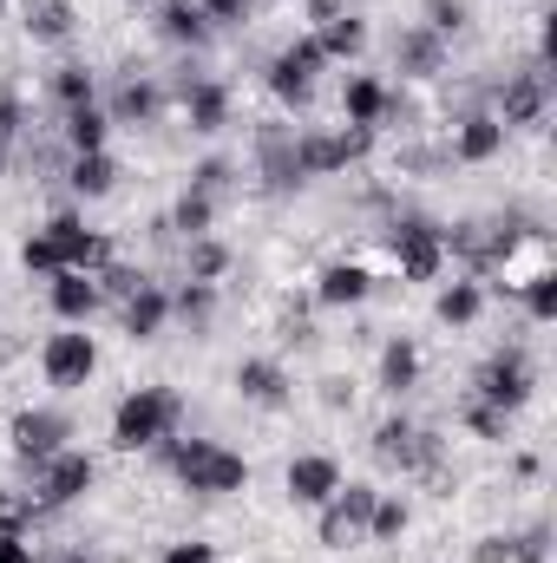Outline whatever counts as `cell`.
<instances>
[{
  "mask_svg": "<svg viewBox=\"0 0 557 563\" xmlns=\"http://www.w3.org/2000/svg\"><path fill=\"white\" fill-rule=\"evenodd\" d=\"M151 452H164V465L177 472V485L197 492V498H237V492H250V459L230 452L223 439H164Z\"/></svg>",
  "mask_w": 557,
  "mask_h": 563,
  "instance_id": "6da1fadb",
  "label": "cell"
},
{
  "mask_svg": "<svg viewBox=\"0 0 557 563\" xmlns=\"http://www.w3.org/2000/svg\"><path fill=\"white\" fill-rule=\"evenodd\" d=\"M184 426V394L151 380V387H132L119 407H112V452H151L164 439H177Z\"/></svg>",
  "mask_w": 557,
  "mask_h": 563,
  "instance_id": "7a4b0ae2",
  "label": "cell"
},
{
  "mask_svg": "<svg viewBox=\"0 0 557 563\" xmlns=\"http://www.w3.org/2000/svg\"><path fill=\"white\" fill-rule=\"evenodd\" d=\"M387 263L401 282H439L446 276V223L433 217H394L387 223Z\"/></svg>",
  "mask_w": 557,
  "mask_h": 563,
  "instance_id": "3957f363",
  "label": "cell"
},
{
  "mask_svg": "<svg viewBox=\"0 0 557 563\" xmlns=\"http://www.w3.org/2000/svg\"><path fill=\"white\" fill-rule=\"evenodd\" d=\"M374 139L381 132H368V125H302L295 164H302V177H341L348 164H361L374 151Z\"/></svg>",
  "mask_w": 557,
  "mask_h": 563,
  "instance_id": "277c9868",
  "label": "cell"
},
{
  "mask_svg": "<svg viewBox=\"0 0 557 563\" xmlns=\"http://www.w3.org/2000/svg\"><path fill=\"white\" fill-rule=\"evenodd\" d=\"M92 374H99V341L86 328H53L40 341V380L53 394H79V387H92Z\"/></svg>",
  "mask_w": 557,
  "mask_h": 563,
  "instance_id": "5b68a950",
  "label": "cell"
},
{
  "mask_svg": "<svg viewBox=\"0 0 557 563\" xmlns=\"http://www.w3.org/2000/svg\"><path fill=\"white\" fill-rule=\"evenodd\" d=\"M92 485H99V459L79 452V445H66V452H53V459L33 465V511H66Z\"/></svg>",
  "mask_w": 557,
  "mask_h": 563,
  "instance_id": "8992f818",
  "label": "cell"
},
{
  "mask_svg": "<svg viewBox=\"0 0 557 563\" xmlns=\"http://www.w3.org/2000/svg\"><path fill=\"white\" fill-rule=\"evenodd\" d=\"M492 119L505 125V132H538L545 119H551V66H525V73H512L505 86H499V106H492Z\"/></svg>",
  "mask_w": 557,
  "mask_h": 563,
  "instance_id": "52a82bcc",
  "label": "cell"
},
{
  "mask_svg": "<svg viewBox=\"0 0 557 563\" xmlns=\"http://www.w3.org/2000/svg\"><path fill=\"white\" fill-rule=\"evenodd\" d=\"M250 157H256V177H263V190H302L308 177H302V164H295V125L288 119H263L256 132H250Z\"/></svg>",
  "mask_w": 557,
  "mask_h": 563,
  "instance_id": "ba28073f",
  "label": "cell"
},
{
  "mask_svg": "<svg viewBox=\"0 0 557 563\" xmlns=\"http://www.w3.org/2000/svg\"><path fill=\"white\" fill-rule=\"evenodd\" d=\"M7 445H13L20 465H40V459H53V452L73 445V420H66L59 407H20V413L7 420Z\"/></svg>",
  "mask_w": 557,
  "mask_h": 563,
  "instance_id": "9c48e42d",
  "label": "cell"
},
{
  "mask_svg": "<svg viewBox=\"0 0 557 563\" xmlns=\"http://www.w3.org/2000/svg\"><path fill=\"white\" fill-rule=\"evenodd\" d=\"M40 236L59 250V263H66V269H86V276H92V269H106V263L119 256V250H112V236L86 230V217H79V210H53V217L40 223Z\"/></svg>",
  "mask_w": 557,
  "mask_h": 563,
  "instance_id": "30bf717a",
  "label": "cell"
},
{
  "mask_svg": "<svg viewBox=\"0 0 557 563\" xmlns=\"http://www.w3.org/2000/svg\"><path fill=\"white\" fill-rule=\"evenodd\" d=\"M532 387H538V380H532V361H525L518 347H499V354L472 374V394L492 400V407H505V413H525V407H532Z\"/></svg>",
  "mask_w": 557,
  "mask_h": 563,
  "instance_id": "8fae6325",
  "label": "cell"
},
{
  "mask_svg": "<svg viewBox=\"0 0 557 563\" xmlns=\"http://www.w3.org/2000/svg\"><path fill=\"white\" fill-rule=\"evenodd\" d=\"M505 139H512V132H505L485 106H472V112H459V119H452V132H446V164L479 170V164L505 157Z\"/></svg>",
  "mask_w": 557,
  "mask_h": 563,
  "instance_id": "7c38bea8",
  "label": "cell"
},
{
  "mask_svg": "<svg viewBox=\"0 0 557 563\" xmlns=\"http://www.w3.org/2000/svg\"><path fill=\"white\" fill-rule=\"evenodd\" d=\"M282 492H288V505L321 511V505L341 492V459H335V452H295V459L282 465Z\"/></svg>",
  "mask_w": 557,
  "mask_h": 563,
  "instance_id": "4fadbf2b",
  "label": "cell"
},
{
  "mask_svg": "<svg viewBox=\"0 0 557 563\" xmlns=\"http://www.w3.org/2000/svg\"><path fill=\"white\" fill-rule=\"evenodd\" d=\"M237 394H243L250 407H263V413H282V407L295 400V374L282 367L276 354H243V361H237Z\"/></svg>",
  "mask_w": 557,
  "mask_h": 563,
  "instance_id": "5bb4252c",
  "label": "cell"
},
{
  "mask_svg": "<svg viewBox=\"0 0 557 563\" xmlns=\"http://www.w3.org/2000/svg\"><path fill=\"white\" fill-rule=\"evenodd\" d=\"M230 86L223 79H184L177 86V112H184V125L197 132V139H217L223 125H230Z\"/></svg>",
  "mask_w": 557,
  "mask_h": 563,
  "instance_id": "9a60e30c",
  "label": "cell"
},
{
  "mask_svg": "<svg viewBox=\"0 0 557 563\" xmlns=\"http://www.w3.org/2000/svg\"><path fill=\"white\" fill-rule=\"evenodd\" d=\"M419 374H426L419 341L414 334H387V341H381V361H374V387H381L387 400H407L419 387Z\"/></svg>",
  "mask_w": 557,
  "mask_h": 563,
  "instance_id": "2e32d148",
  "label": "cell"
},
{
  "mask_svg": "<svg viewBox=\"0 0 557 563\" xmlns=\"http://www.w3.org/2000/svg\"><path fill=\"white\" fill-rule=\"evenodd\" d=\"M46 308L59 314V328H86L106 301H99V282L86 269H59V276H46Z\"/></svg>",
  "mask_w": 557,
  "mask_h": 563,
  "instance_id": "e0dca14e",
  "label": "cell"
},
{
  "mask_svg": "<svg viewBox=\"0 0 557 563\" xmlns=\"http://www.w3.org/2000/svg\"><path fill=\"white\" fill-rule=\"evenodd\" d=\"M368 295H374V276H368V263H361V256L328 263V269L315 276V288H308V301H315V308H361Z\"/></svg>",
  "mask_w": 557,
  "mask_h": 563,
  "instance_id": "ac0fdd59",
  "label": "cell"
},
{
  "mask_svg": "<svg viewBox=\"0 0 557 563\" xmlns=\"http://www.w3.org/2000/svg\"><path fill=\"white\" fill-rule=\"evenodd\" d=\"M99 106L112 112V125H151V119L164 112V86H157L151 73H119L112 99H99Z\"/></svg>",
  "mask_w": 557,
  "mask_h": 563,
  "instance_id": "d6986e66",
  "label": "cell"
},
{
  "mask_svg": "<svg viewBox=\"0 0 557 563\" xmlns=\"http://www.w3.org/2000/svg\"><path fill=\"white\" fill-rule=\"evenodd\" d=\"M485 301H492V295H485L479 276H452V282H439V295H433V321L452 328V334H459V328H479V321H485Z\"/></svg>",
  "mask_w": 557,
  "mask_h": 563,
  "instance_id": "ffe728a7",
  "label": "cell"
},
{
  "mask_svg": "<svg viewBox=\"0 0 557 563\" xmlns=\"http://www.w3.org/2000/svg\"><path fill=\"white\" fill-rule=\"evenodd\" d=\"M119 321H125V334H132V341H157V334L171 328V288L144 276L139 288L119 301Z\"/></svg>",
  "mask_w": 557,
  "mask_h": 563,
  "instance_id": "44dd1931",
  "label": "cell"
},
{
  "mask_svg": "<svg viewBox=\"0 0 557 563\" xmlns=\"http://www.w3.org/2000/svg\"><path fill=\"white\" fill-rule=\"evenodd\" d=\"M151 26H157V40L177 46V53H204V46H210V20L197 13V0H157Z\"/></svg>",
  "mask_w": 557,
  "mask_h": 563,
  "instance_id": "7402d4cb",
  "label": "cell"
},
{
  "mask_svg": "<svg viewBox=\"0 0 557 563\" xmlns=\"http://www.w3.org/2000/svg\"><path fill=\"white\" fill-rule=\"evenodd\" d=\"M394 73L401 79H439L446 73V40L439 33H426V26H401V40H394Z\"/></svg>",
  "mask_w": 557,
  "mask_h": 563,
  "instance_id": "603a6c76",
  "label": "cell"
},
{
  "mask_svg": "<svg viewBox=\"0 0 557 563\" xmlns=\"http://www.w3.org/2000/svg\"><path fill=\"white\" fill-rule=\"evenodd\" d=\"M66 190H73L79 203L112 197V190H119V157H112V151H73V157H66Z\"/></svg>",
  "mask_w": 557,
  "mask_h": 563,
  "instance_id": "cb8c5ba5",
  "label": "cell"
},
{
  "mask_svg": "<svg viewBox=\"0 0 557 563\" xmlns=\"http://www.w3.org/2000/svg\"><path fill=\"white\" fill-rule=\"evenodd\" d=\"M20 26L33 46H66L79 33V7L73 0H20Z\"/></svg>",
  "mask_w": 557,
  "mask_h": 563,
  "instance_id": "d4e9b609",
  "label": "cell"
},
{
  "mask_svg": "<svg viewBox=\"0 0 557 563\" xmlns=\"http://www.w3.org/2000/svg\"><path fill=\"white\" fill-rule=\"evenodd\" d=\"M387 79H374V73H348V86H341V125H368V132H381V119H387Z\"/></svg>",
  "mask_w": 557,
  "mask_h": 563,
  "instance_id": "484cf974",
  "label": "cell"
},
{
  "mask_svg": "<svg viewBox=\"0 0 557 563\" xmlns=\"http://www.w3.org/2000/svg\"><path fill=\"white\" fill-rule=\"evenodd\" d=\"M59 144H66V157H73V151H112V112H106L99 99L59 112Z\"/></svg>",
  "mask_w": 557,
  "mask_h": 563,
  "instance_id": "4316f807",
  "label": "cell"
},
{
  "mask_svg": "<svg viewBox=\"0 0 557 563\" xmlns=\"http://www.w3.org/2000/svg\"><path fill=\"white\" fill-rule=\"evenodd\" d=\"M315 40H321V53H328V66H341V59H361L374 33H368V20H361V13L348 7V13H335L328 26H315Z\"/></svg>",
  "mask_w": 557,
  "mask_h": 563,
  "instance_id": "83f0119b",
  "label": "cell"
},
{
  "mask_svg": "<svg viewBox=\"0 0 557 563\" xmlns=\"http://www.w3.org/2000/svg\"><path fill=\"white\" fill-rule=\"evenodd\" d=\"M230 269H237V250H230L223 236H190V243H184V282H217V288H223Z\"/></svg>",
  "mask_w": 557,
  "mask_h": 563,
  "instance_id": "f1b7e54d",
  "label": "cell"
},
{
  "mask_svg": "<svg viewBox=\"0 0 557 563\" xmlns=\"http://www.w3.org/2000/svg\"><path fill=\"white\" fill-rule=\"evenodd\" d=\"M46 92H53V106H59V112L92 106V99H99V73H92V66H79V59H66V66H53V73H46Z\"/></svg>",
  "mask_w": 557,
  "mask_h": 563,
  "instance_id": "f546056e",
  "label": "cell"
},
{
  "mask_svg": "<svg viewBox=\"0 0 557 563\" xmlns=\"http://www.w3.org/2000/svg\"><path fill=\"white\" fill-rule=\"evenodd\" d=\"M164 230H177L184 243H190V236H210V230H217V197H204V190L184 184L177 203H171V217H164Z\"/></svg>",
  "mask_w": 557,
  "mask_h": 563,
  "instance_id": "4dcf8cb0",
  "label": "cell"
},
{
  "mask_svg": "<svg viewBox=\"0 0 557 563\" xmlns=\"http://www.w3.org/2000/svg\"><path fill=\"white\" fill-rule=\"evenodd\" d=\"M171 321H184L190 334H204L217 321V282H184L171 288Z\"/></svg>",
  "mask_w": 557,
  "mask_h": 563,
  "instance_id": "1f68e13d",
  "label": "cell"
},
{
  "mask_svg": "<svg viewBox=\"0 0 557 563\" xmlns=\"http://www.w3.org/2000/svg\"><path fill=\"white\" fill-rule=\"evenodd\" d=\"M407 525H414V505H407L401 492H381L374 511H368V531H361V538H368V544H401Z\"/></svg>",
  "mask_w": 557,
  "mask_h": 563,
  "instance_id": "d6a6232c",
  "label": "cell"
},
{
  "mask_svg": "<svg viewBox=\"0 0 557 563\" xmlns=\"http://www.w3.org/2000/svg\"><path fill=\"white\" fill-rule=\"evenodd\" d=\"M270 66H282V73H288V79H302V86H315V79L328 73V53H321V40H315V33H295Z\"/></svg>",
  "mask_w": 557,
  "mask_h": 563,
  "instance_id": "836d02e7",
  "label": "cell"
},
{
  "mask_svg": "<svg viewBox=\"0 0 557 563\" xmlns=\"http://www.w3.org/2000/svg\"><path fill=\"white\" fill-rule=\"evenodd\" d=\"M459 426H466L472 439H485V445H505V439H512V413H505V407H492V400H479V394H466Z\"/></svg>",
  "mask_w": 557,
  "mask_h": 563,
  "instance_id": "e575fe53",
  "label": "cell"
},
{
  "mask_svg": "<svg viewBox=\"0 0 557 563\" xmlns=\"http://www.w3.org/2000/svg\"><path fill=\"white\" fill-rule=\"evenodd\" d=\"M20 139H26V99H20L13 86H0V170L13 164Z\"/></svg>",
  "mask_w": 557,
  "mask_h": 563,
  "instance_id": "d590c367",
  "label": "cell"
},
{
  "mask_svg": "<svg viewBox=\"0 0 557 563\" xmlns=\"http://www.w3.org/2000/svg\"><path fill=\"white\" fill-rule=\"evenodd\" d=\"M374 498H381V485H368V478H341V492L328 498L354 531H368V511H374Z\"/></svg>",
  "mask_w": 557,
  "mask_h": 563,
  "instance_id": "8d00e7d4",
  "label": "cell"
},
{
  "mask_svg": "<svg viewBox=\"0 0 557 563\" xmlns=\"http://www.w3.org/2000/svg\"><path fill=\"white\" fill-rule=\"evenodd\" d=\"M466 20H472V7H466V0H426V7H419V26H426V33H439L446 46H452V33H466Z\"/></svg>",
  "mask_w": 557,
  "mask_h": 563,
  "instance_id": "74e56055",
  "label": "cell"
},
{
  "mask_svg": "<svg viewBox=\"0 0 557 563\" xmlns=\"http://www.w3.org/2000/svg\"><path fill=\"white\" fill-rule=\"evenodd\" d=\"M315 538H321V551H354V544H361V531H354L335 505H321V511H315Z\"/></svg>",
  "mask_w": 557,
  "mask_h": 563,
  "instance_id": "f35d334b",
  "label": "cell"
},
{
  "mask_svg": "<svg viewBox=\"0 0 557 563\" xmlns=\"http://www.w3.org/2000/svg\"><path fill=\"white\" fill-rule=\"evenodd\" d=\"M518 301H525V314H532L538 328L557 321V269H551V276H538V282H525V288H518Z\"/></svg>",
  "mask_w": 557,
  "mask_h": 563,
  "instance_id": "ab89813d",
  "label": "cell"
},
{
  "mask_svg": "<svg viewBox=\"0 0 557 563\" xmlns=\"http://www.w3.org/2000/svg\"><path fill=\"white\" fill-rule=\"evenodd\" d=\"M20 269H26V276H59V269H66V263H59V250H53V243H46V236H40V230H33V236H26V243H20Z\"/></svg>",
  "mask_w": 557,
  "mask_h": 563,
  "instance_id": "60d3db41",
  "label": "cell"
},
{
  "mask_svg": "<svg viewBox=\"0 0 557 563\" xmlns=\"http://www.w3.org/2000/svg\"><path fill=\"white\" fill-rule=\"evenodd\" d=\"M394 170H401V177H433V170H446V144H407V151L394 157Z\"/></svg>",
  "mask_w": 557,
  "mask_h": 563,
  "instance_id": "b9f144b4",
  "label": "cell"
},
{
  "mask_svg": "<svg viewBox=\"0 0 557 563\" xmlns=\"http://www.w3.org/2000/svg\"><path fill=\"white\" fill-rule=\"evenodd\" d=\"M230 177H237V164H230V157H204V164H190V190H204V197H223V190H230Z\"/></svg>",
  "mask_w": 557,
  "mask_h": 563,
  "instance_id": "7bdbcfd3",
  "label": "cell"
},
{
  "mask_svg": "<svg viewBox=\"0 0 557 563\" xmlns=\"http://www.w3.org/2000/svg\"><path fill=\"white\" fill-rule=\"evenodd\" d=\"M315 400H321L328 413H354V400H361V394H354V380H348V374H328V380H315Z\"/></svg>",
  "mask_w": 557,
  "mask_h": 563,
  "instance_id": "ee69618b",
  "label": "cell"
},
{
  "mask_svg": "<svg viewBox=\"0 0 557 563\" xmlns=\"http://www.w3.org/2000/svg\"><path fill=\"white\" fill-rule=\"evenodd\" d=\"M250 7H256V0H197V13L210 20V33H223V26H243V20H250Z\"/></svg>",
  "mask_w": 557,
  "mask_h": 563,
  "instance_id": "f6af8a7d",
  "label": "cell"
},
{
  "mask_svg": "<svg viewBox=\"0 0 557 563\" xmlns=\"http://www.w3.org/2000/svg\"><path fill=\"white\" fill-rule=\"evenodd\" d=\"M545 558H551V531L545 525H532V531L512 538V563H545Z\"/></svg>",
  "mask_w": 557,
  "mask_h": 563,
  "instance_id": "bcb514c9",
  "label": "cell"
},
{
  "mask_svg": "<svg viewBox=\"0 0 557 563\" xmlns=\"http://www.w3.org/2000/svg\"><path fill=\"white\" fill-rule=\"evenodd\" d=\"M157 563H217V544H204V538H177V544H164V558Z\"/></svg>",
  "mask_w": 557,
  "mask_h": 563,
  "instance_id": "7dc6e473",
  "label": "cell"
},
{
  "mask_svg": "<svg viewBox=\"0 0 557 563\" xmlns=\"http://www.w3.org/2000/svg\"><path fill=\"white\" fill-rule=\"evenodd\" d=\"M7 531H26V498L0 485V538H7Z\"/></svg>",
  "mask_w": 557,
  "mask_h": 563,
  "instance_id": "c3c4849f",
  "label": "cell"
},
{
  "mask_svg": "<svg viewBox=\"0 0 557 563\" xmlns=\"http://www.w3.org/2000/svg\"><path fill=\"white\" fill-rule=\"evenodd\" d=\"M335 13H348V0H302V20H308V33H315V26H328Z\"/></svg>",
  "mask_w": 557,
  "mask_h": 563,
  "instance_id": "681fc988",
  "label": "cell"
},
{
  "mask_svg": "<svg viewBox=\"0 0 557 563\" xmlns=\"http://www.w3.org/2000/svg\"><path fill=\"white\" fill-rule=\"evenodd\" d=\"M0 563H40V551L26 544V531H7L0 538Z\"/></svg>",
  "mask_w": 557,
  "mask_h": 563,
  "instance_id": "f907efd6",
  "label": "cell"
},
{
  "mask_svg": "<svg viewBox=\"0 0 557 563\" xmlns=\"http://www.w3.org/2000/svg\"><path fill=\"white\" fill-rule=\"evenodd\" d=\"M479 563H512V538H485L479 544Z\"/></svg>",
  "mask_w": 557,
  "mask_h": 563,
  "instance_id": "816d5d0a",
  "label": "cell"
},
{
  "mask_svg": "<svg viewBox=\"0 0 557 563\" xmlns=\"http://www.w3.org/2000/svg\"><path fill=\"white\" fill-rule=\"evenodd\" d=\"M538 472H545V459H538V452H518V459H512V478H538Z\"/></svg>",
  "mask_w": 557,
  "mask_h": 563,
  "instance_id": "f5cc1de1",
  "label": "cell"
},
{
  "mask_svg": "<svg viewBox=\"0 0 557 563\" xmlns=\"http://www.w3.org/2000/svg\"><path fill=\"white\" fill-rule=\"evenodd\" d=\"M46 563H99V558H86V551H66V558H46Z\"/></svg>",
  "mask_w": 557,
  "mask_h": 563,
  "instance_id": "db71d44e",
  "label": "cell"
},
{
  "mask_svg": "<svg viewBox=\"0 0 557 563\" xmlns=\"http://www.w3.org/2000/svg\"><path fill=\"white\" fill-rule=\"evenodd\" d=\"M125 7H132V13H157V0H125Z\"/></svg>",
  "mask_w": 557,
  "mask_h": 563,
  "instance_id": "11a10c76",
  "label": "cell"
},
{
  "mask_svg": "<svg viewBox=\"0 0 557 563\" xmlns=\"http://www.w3.org/2000/svg\"><path fill=\"white\" fill-rule=\"evenodd\" d=\"M7 13H13V0H0V20H7Z\"/></svg>",
  "mask_w": 557,
  "mask_h": 563,
  "instance_id": "9f6ffc18",
  "label": "cell"
}]
</instances>
